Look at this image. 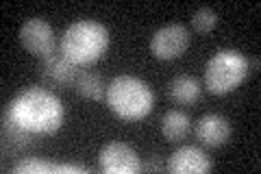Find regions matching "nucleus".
<instances>
[{"instance_id": "obj_1", "label": "nucleus", "mask_w": 261, "mask_h": 174, "mask_svg": "<svg viewBox=\"0 0 261 174\" xmlns=\"http://www.w3.org/2000/svg\"><path fill=\"white\" fill-rule=\"evenodd\" d=\"M9 115L24 131L37 135H48L61 129L63 105L46 87H24L7 107Z\"/></svg>"}, {"instance_id": "obj_2", "label": "nucleus", "mask_w": 261, "mask_h": 174, "mask_svg": "<svg viewBox=\"0 0 261 174\" xmlns=\"http://www.w3.org/2000/svg\"><path fill=\"white\" fill-rule=\"evenodd\" d=\"M105 101H107L111 113H116L120 120L135 122L146 118L152 111L154 94L144 81L122 74V77H116L107 85Z\"/></svg>"}, {"instance_id": "obj_3", "label": "nucleus", "mask_w": 261, "mask_h": 174, "mask_svg": "<svg viewBox=\"0 0 261 174\" xmlns=\"http://www.w3.org/2000/svg\"><path fill=\"white\" fill-rule=\"evenodd\" d=\"M109 33L96 20L72 22L61 35V53L76 65L96 63L107 53Z\"/></svg>"}, {"instance_id": "obj_4", "label": "nucleus", "mask_w": 261, "mask_h": 174, "mask_svg": "<svg viewBox=\"0 0 261 174\" xmlns=\"http://www.w3.org/2000/svg\"><path fill=\"white\" fill-rule=\"evenodd\" d=\"M246 77L248 59L240 51H220L205 65V87L216 96L233 92Z\"/></svg>"}, {"instance_id": "obj_5", "label": "nucleus", "mask_w": 261, "mask_h": 174, "mask_svg": "<svg viewBox=\"0 0 261 174\" xmlns=\"http://www.w3.org/2000/svg\"><path fill=\"white\" fill-rule=\"evenodd\" d=\"M79 65L72 63L63 53H53L39 59L37 63V77L46 89H65L74 87L79 77Z\"/></svg>"}, {"instance_id": "obj_6", "label": "nucleus", "mask_w": 261, "mask_h": 174, "mask_svg": "<svg viewBox=\"0 0 261 174\" xmlns=\"http://www.w3.org/2000/svg\"><path fill=\"white\" fill-rule=\"evenodd\" d=\"M98 170L105 174H137L142 170V161L128 144L109 142L98 153Z\"/></svg>"}, {"instance_id": "obj_7", "label": "nucleus", "mask_w": 261, "mask_h": 174, "mask_svg": "<svg viewBox=\"0 0 261 174\" xmlns=\"http://www.w3.org/2000/svg\"><path fill=\"white\" fill-rule=\"evenodd\" d=\"M190 46V33L183 24H168L161 27L150 39V53L161 61L178 59Z\"/></svg>"}, {"instance_id": "obj_8", "label": "nucleus", "mask_w": 261, "mask_h": 174, "mask_svg": "<svg viewBox=\"0 0 261 174\" xmlns=\"http://www.w3.org/2000/svg\"><path fill=\"white\" fill-rule=\"evenodd\" d=\"M20 41L37 59L53 55L57 51V37L53 27L42 18H31L20 27Z\"/></svg>"}, {"instance_id": "obj_9", "label": "nucleus", "mask_w": 261, "mask_h": 174, "mask_svg": "<svg viewBox=\"0 0 261 174\" xmlns=\"http://www.w3.org/2000/svg\"><path fill=\"white\" fill-rule=\"evenodd\" d=\"M166 168L172 174H205L211 170V159L196 146H181L170 155Z\"/></svg>"}, {"instance_id": "obj_10", "label": "nucleus", "mask_w": 261, "mask_h": 174, "mask_svg": "<svg viewBox=\"0 0 261 174\" xmlns=\"http://www.w3.org/2000/svg\"><path fill=\"white\" fill-rule=\"evenodd\" d=\"M196 137L207 148H220L231 137V122L220 113H207L196 122Z\"/></svg>"}, {"instance_id": "obj_11", "label": "nucleus", "mask_w": 261, "mask_h": 174, "mask_svg": "<svg viewBox=\"0 0 261 174\" xmlns=\"http://www.w3.org/2000/svg\"><path fill=\"white\" fill-rule=\"evenodd\" d=\"M168 96H170V101L176 103V105L192 107L200 101L202 87L194 77H190V74H178V77H174L168 83Z\"/></svg>"}, {"instance_id": "obj_12", "label": "nucleus", "mask_w": 261, "mask_h": 174, "mask_svg": "<svg viewBox=\"0 0 261 174\" xmlns=\"http://www.w3.org/2000/svg\"><path fill=\"white\" fill-rule=\"evenodd\" d=\"M190 129H192L190 115L183 113V111H178V109L168 111L161 118V133H163V137H166L170 144L183 142V139L187 137V133H190Z\"/></svg>"}, {"instance_id": "obj_13", "label": "nucleus", "mask_w": 261, "mask_h": 174, "mask_svg": "<svg viewBox=\"0 0 261 174\" xmlns=\"http://www.w3.org/2000/svg\"><path fill=\"white\" fill-rule=\"evenodd\" d=\"M74 92L85 98V101H102L105 94H107V85H105V79L98 72H89V70H81L76 83H74Z\"/></svg>"}, {"instance_id": "obj_14", "label": "nucleus", "mask_w": 261, "mask_h": 174, "mask_svg": "<svg viewBox=\"0 0 261 174\" xmlns=\"http://www.w3.org/2000/svg\"><path fill=\"white\" fill-rule=\"evenodd\" d=\"M3 133H5V142L11 148H27L31 144V133L24 131L18 122H15L9 111L5 109V122H3Z\"/></svg>"}, {"instance_id": "obj_15", "label": "nucleus", "mask_w": 261, "mask_h": 174, "mask_svg": "<svg viewBox=\"0 0 261 174\" xmlns=\"http://www.w3.org/2000/svg\"><path fill=\"white\" fill-rule=\"evenodd\" d=\"M216 24H218V13L209 9V7H200L192 15V29L196 33H211L216 29Z\"/></svg>"}, {"instance_id": "obj_16", "label": "nucleus", "mask_w": 261, "mask_h": 174, "mask_svg": "<svg viewBox=\"0 0 261 174\" xmlns=\"http://www.w3.org/2000/svg\"><path fill=\"white\" fill-rule=\"evenodd\" d=\"M13 172L18 174H31V172H59V165L46 163L42 159H22L13 165Z\"/></svg>"}, {"instance_id": "obj_17", "label": "nucleus", "mask_w": 261, "mask_h": 174, "mask_svg": "<svg viewBox=\"0 0 261 174\" xmlns=\"http://www.w3.org/2000/svg\"><path fill=\"white\" fill-rule=\"evenodd\" d=\"M144 168L148 170V172H159V170H166V163H163V161L159 159V155H150Z\"/></svg>"}]
</instances>
